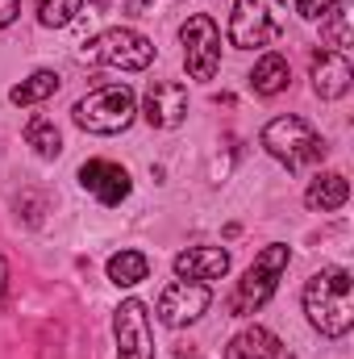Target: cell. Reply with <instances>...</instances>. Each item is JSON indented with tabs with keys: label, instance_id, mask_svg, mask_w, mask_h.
Here are the masks:
<instances>
[{
	"label": "cell",
	"instance_id": "25",
	"mask_svg": "<svg viewBox=\"0 0 354 359\" xmlns=\"http://www.w3.org/2000/svg\"><path fill=\"white\" fill-rule=\"evenodd\" d=\"M146 4L150 0H129V13H146Z\"/></svg>",
	"mask_w": 354,
	"mask_h": 359
},
{
	"label": "cell",
	"instance_id": "12",
	"mask_svg": "<svg viewBox=\"0 0 354 359\" xmlns=\"http://www.w3.org/2000/svg\"><path fill=\"white\" fill-rule=\"evenodd\" d=\"M354 84V67L346 55H338V50H321L317 59H313V92L321 96V100H338V96H346Z\"/></svg>",
	"mask_w": 354,
	"mask_h": 359
},
{
	"label": "cell",
	"instance_id": "13",
	"mask_svg": "<svg viewBox=\"0 0 354 359\" xmlns=\"http://www.w3.org/2000/svg\"><path fill=\"white\" fill-rule=\"evenodd\" d=\"M171 268H176L179 280H200V284H208V280H221V276L229 271V251H221V247H187V251L176 255Z\"/></svg>",
	"mask_w": 354,
	"mask_h": 359
},
{
	"label": "cell",
	"instance_id": "20",
	"mask_svg": "<svg viewBox=\"0 0 354 359\" xmlns=\"http://www.w3.org/2000/svg\"><path fill=\"white\" fill-rule=\"evenodd\" d=\"M321 38H325V46H334L338 55L351 50L354 29H351V8H346V4H334V8L321 17Z\"/></svg>",
	"mask_w": 354,
	"mask_h": 359
},
{
	"label": "cell",
	"instance_id": "11",
	"mask_svg": "<svg viewBox=\"0 0 354 359\" xmlns=\"http://www.w3.org/2000/svg\"><path fill=\"white\" fill-rule=\"evenodd\" d=\"M80 188H84V192H92L100 205H121V201L129 196L134 180H129V172H125L121 163H108V159H88V163L80 168Z\"/></svg>",
	"mask_w": 354,
	"mask_h": 359
},
{
	"label": "cell",
	"instance_id": "15",
	"mask_svg": "<svg viewBox=\"0 0 354 359\" xmlns=\"http://www.w3.org/2000/svg\"><path fill=\"white\" fill-rule=\"evenodd\" d=\"M346 201H351V180L342 176V172L317 176L309 184V192H304V205H309L313 213H334V209H342Z\"/></svg>",
	"mask_w": 354,
	"mask_h": 359
},
{
	"label": "cell",
	"instance_id": "18",
	"mask_svg": "<svg viewBox=\"0 0 354 359\" xmlns=\"http://www.w3.org/2000/svg\"><path fill=\"white\" fill-rule=\"evenodd\" d=\"M150 276V259L142 255V251H117L113 259H108V280L117 284V288H134V284H142Z\"/></svg>",
	"mask_w": 354,
	"mask_h": 359
},
{
	"label": "cell",
	"instance_id": "27",
	"mask_svg": "<svg viewBox=\"0 0 354 359\" xmlns=\"http://www.w3.org/2000/svg\"><path fill=\"white\" fill-rule=\"evenodd\" d=\"M92 4H108V0H92Z\"/></svg>",
	"mask_w": 354,
	"mask_h": 359
},
{
	"label": "cell",
	"instance_id": "24",
	"mask_svg": "<svg viewBox=\"0 0 354 359\" xmlns=\"http://www.w3.org/2000/svg\"><path fill=\"white\" fill-rule=\"evenodd\" d=\"M4 297H8V264L0 259V309H4Z\"/></svg>",
	"mask_w": 354,
	"mask_h": 359
},
{
	"label": "cell",
	"instance_id": "19",
	"mask_svg": "<svg viewBox=\"0 0 354 359\" xmlns=\"http://www.w3.org/2000/svg\"><path fill=\"white\" fill-rule=\"evenodd\" d=\"M59 84H63V80H59V72H46V67H42V72H34L29 80H21L17 88L8 92V100H13V104H21V109H25V104H42L46 96H55V92H59Z\"/></svg>",
	"mask_w": 354,
	"mask_h": 359
},
{
	"label": "cell",
	"instance_id": "16",
	"mask_svg": "<svg viewBox=\"0 0 354 359\" xmlns=\"http://www.w3.org/2000/svg\"><path fill=\"white\" fill-rule=\"evenodd\" d=\"M288 80H292V67L275 50H267L263 59L255 63V72H250V88L259 92V96H279V92L288 88Z\"/></svg>",
	"mask_w": 354,
	"mask_h": 359
},
{
	"label": "cell",
	"instance_id": "8",
	"mask_svg": "<svg viewBox=\"0 0 354 359\" xmlns=\"http://www.w3.org/2000/svg\"><path fill=\"white\" fill-rule=\"evenodd\" d=\"M113 334H117V359H155V334H150V313L138 297L121 301L113 313Z\"/></svg>",
	"mask_w": 354,
	"mask_h": 359
},
{
	"label": "cell",
	"instance_id": "17",
	"mask_svg": "<svg viewBox=\"0 0 354 359\" xmlns=\"http://www.w3.org/2000/svg\"><path fill=\"white\" fill-rule=\"evenodd\" d=\"M25 147H34V155H42V159H59L63 155V134L50 117L38 113V117L25 121Z\"/></svg>",
	"mask_w": 354,
	"mask_h": 359
},
{
	"label": "cell",
	"instance_id": "23",
	"mask_svg": "<svg viewBox=\"0 0 354 359\" xmlns=\"http://www.w3.org/2000/svg\"><path fill=\"white\" fill-rule=\"evenodd\" d=\"M17 13H21V0H0V29H4V25H13V21H17Z\"/></svg>",
	"mask_w": 354,
	"mask_h": 359
},
{
	"label": "cell",
	"instance_id": "10",
	"mask_svg": "<svg viewBox=\"0 0 354 359\" xmlns=\"http://www.w3.org/2000/svg\"><path fill=\"white\" fill-rule=\"evenodd\" d=\"M142 117L155 130H176L187 117V88L176 80H150V88L142 96Z\"/></svg>",
	"mask_w": 354,
	"mask_h": 359
},
{
	"label": "cell",
	"instance_id": "14",
	"mask_svg": "<svg viewBox=\"0 0 354 359\" xmlns=\"http://www.w3.org/2000/svg\"><path fill=\"white\" fill-rule=\"evenodd\" d=\"M225 359H292V355L283 351V343L267 326H246V330H238L229 339Z\"/></svg>",
	"mask_w": 354,
	"mask_h": 359
},
{
	"label": "cell",
	"instance_id": "4",
	"mask_svg": "<svg viewBox=\"0 0 354 359\" xmlns=\"http://www.w3.org/2000/svg\"><path fill=\"white\" fill-rule=\"evenodd\" d=\"M288 264H292V251H288L283 243H267L263 251L255 255V264L246 268V276L238 280L229 309H234V313H259L267 301L275 297V288H279Z\"/></svg>",
	"mask_w": 354,
	"mask_h": 359
},
{
	"label": "cell",
	"instance_id": "2",
	"mask_svg": "<svg viewBox=\"0 0 354 359\" xmlns=\"http://www.w3.org/2000/svg\"><path fill=\"white\" fill-rule=\"evenodd\" d=\"M71 117H76V126L84 134H100V138L125 134L134 126V117H138V100H134V92L125 84H100L84 100H76Z\"/></svg>",
	"mask_w": 354,
	"mask_h": 359
},
{
	"label": "cell",
	"instance_id": "5",
	"mask_svg": "<svg viewBox=\"0 0 354 359\" xmlns=\"http://www.w3.org/2000/svg\"><path fill=\"white\" fill-rule=\"evenodd\" d=\"M288 25V4L283 0H234L229 13V46L255 50L271 46Z\"/></svg>",
	"mask_w": 354,
	"mask_h": 359
},
{
	"label": "cell",
	"instance_id": "3",
	"mask_svg": "<svg viewBox=\"0 0 354 359\" xmlns=\"http://www.w3.org/2000/svg\"><path fill=\"white\" fill-rule=\"evenodd\" d=\"M263 151L279 159L288 172H300L325 159V138L304 117H275L263 126Z\"/></svg>",
	"mask_w": 354,
	"mask_h": 359
},
{
	"label": "cell",
	"instance_id": "26",
	"mask_svg": "<svg viewBox=\"0 0 354 359\" xmlns=\"http://www.w3.org/2000/svg\"><path fill=\"white\" fill-rule=\"evenodd\" d=\"M179 359H200V355H179Z\"/></svg>",
	"mask_w": 354,
	"mask_h": 359
},
{
	"label": "cell",
	"instance_id": "22",
	"mask_svg": "<svg viewBox=\"0 0 354 359\" xmlns=\"http://www.w3.org/2000/svg\"><path fill=\"white\" fill-rule=\"evenodd\" d=\"M334 4H342V0H296V13H300L304 21H321Z\"/></svg>",
	"mask_w": 354,
	"mask_h": 359
},
{
	"label": "cell",
	"instance_id": "9",
	"mask_svg": "<svg viewBox=\"0 0 354 359\" xmlns=\"http://www.w3.org/2000/svg\"><path fill=\"white\" fill-rule=\"evenodd\" d=\"M208 301H213L208 284H200V280H171L159 292V322L171 326V330H183V326H192L208 309Z\"/></svg>",
	"mask_w": 354,
	"mask_h": 359
},
{
	"label": "cell",
	"instance_id": "7",
	"mask_svg": "<svg viewBox=\"0 0 354 359\" xmlns=\"http://www.w3.org/2000/svg\"><path fill=\"white\" fill-rule=\"evenodd\" d=\"M179 42H183V67L192 80H213L221 67V29L208 13H192L179 25Z\"/></svg>",
	"mask_w": 354,
	"mask_h": 359
},
{
	"label": "cell",
	"instance_id": "21",
	"mask_svg": "<svg viewBox=\"0 0 354 359\" xmlns=\"http://www.w3.org/2000/svg\"><path fill=\"white\" fill-rule=\"evenodd\" d=\"M84 0H38V21L46 29H67L76 17H80Z\"/></svg>",
	"mask_w": 354,
	"mask_h": 359
},
{
	"label": "cell",
	"instance_id": "6",
	"mask_svg": "<svg viewBox=\"0 0 354 359\" xmlns=\"http://www.w3.org/2000/svg\"><path fill=\"white\" fill-rule=\"evenodd\" d=\"M84 59L104 63V67H121V72H146L155 63V42L129 25H113L84 46Z\"/></svg>",
	"mask_w": 354,
	"mask_h": 359
},
{
	"label": "cell",
	"instance_id": "1",
	"mask_svg": "<svg viewBox=\"0 0 354 359\" xmlns=\"http://www.w3.org/2000/svg\"><path fill=\"white\" fill-rule=\"evenodd\" d=\"M309 326L325 339H346L354 326V276L346 268H321L304 284Z\"/></svg>",
	"mask_w": 354,
	"mask_h": 359
}]
</instances>
